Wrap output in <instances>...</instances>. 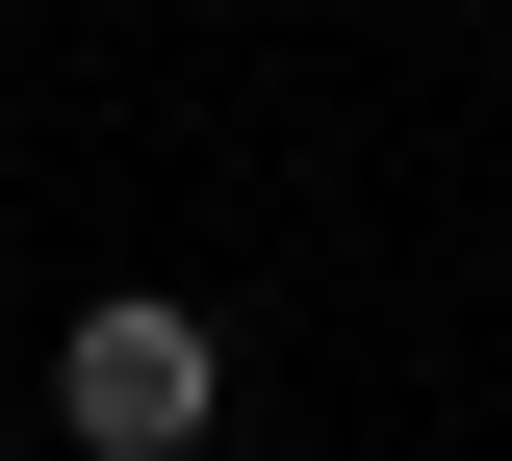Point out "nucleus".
I'll return each instance as SVG.
<instances>
[{
  "instance_id": "1",
  "label": "nucleus",
  "mask_w": 512,
  "mask_h": 461,
  "mask_svg": "<svg viewBox=\"0 0 512 461\" xmlns=\"http://www.w3.org/2000/svg\"><path fill=\"white\" fill-rule=\"evenodd\" d=\"M52 410L103 461H180L205 410H231V359H205V308H154V282H128V308H77V359H52Z\"/></svg>"
}]
</instances>
